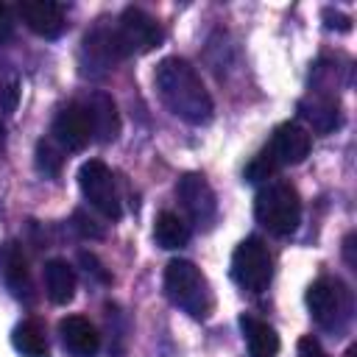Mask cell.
<instances>
[{
  "instance_id": "6da1fadb",
  "label": "cell",
  "mask_w": 357,
  "mask_h": 357,
  "mask_svg": "<svg viewBox=\"0 0 357 357\" xmlns=\"http://www.w3.org/2000/svg\"><path fill=\"white\" fill-rule=\"evenodd\" d=\"M156 92L162 103L190 126H206L215 114L209 89L204 86L198 70L178 56H167L156 64Z\"/></svg>"
},
{
  "instance_id": "7a4b0ae2",
  "label": "cell",
  "mask_w": 357,
  "mask_h": 357,
  "mask_svg": "<svg viewBox=\"0 0 357 357\" xmlns=\"http://www.w3.org/2000/svg\"><path fill=\"white\" fill-rule=\"evenodd\" d=\"M165 296L170 304H176L190 318H209L215 310V296L209 287V279L201 273V268L190 259H170L165 268Z\"/></svg>"
},
{
  "instance_id": "3957f363",
  "label": "cell",
  "mask_w": 357,
  "mask_h": 357,
  "mask_svg": "<svg viewBox=\"0 0 357 357\" xmlns=\"http://www.w3.org/2000/svg\"><path fill=\"white\" fill-rule=\"evenodd\" d=\"M257 220L276 237H290L301 223V195L290 181H268L254 198Z\"/></svg>"
},
{
  "instance_id": "277c9868",
  "label": "cell",
  "mask_w": 357,
  "mask_h": 357,
  "mask_svg": "<svg viewBox=\"0 0 357 357\" xmlns=\"http://www.w3.org/2000/svg\"><path fill=\"white\" fill-rule=\"evenodd\" d=\"M307 310L321 329L340 335L351 321V293L340 279L321 276L307 287Z\"/></svg>"
},
{
  "instance_id": "5b68a950",
  "label": "cell",
  "mask_w": 357,
  "mask_h": 357,
  "mask_svg": "<svg viewBox=\"0 0 357 357\" xmlns=\"http://www.w3.org/2000/svg\"><path fill=\"white\" fill-rule=\"evenodd\" d=\"M231 279L254 296L268 290L273 279V257L262 237H245L243 243H237L231 254Z\"/></svg>"
},
{
  "instance_id": "8992f818",
  "label": "cell",
  "mask_w": 357,
  "mask_h": 357,
  "mask_svg": "<svg viewBox=\"0 0 357 357\" xmlns=\"http://www.w3.org/2000/svg\"><path fill=\"white\" fill-rule=\"evenodd\" d=\"M78 187H81V195L86 198V204L98 215H103L106 220H120V215H123L120 192H117V184H114L112 170L100 159H89V162L81 165V170H78Z\"/></svg>"
},
{
  "instance_id": "52a82bcc",
  "label": "cell",
  "mask_w": 357,
  "mask_h": 357,
  "mask_svg": "<svg viewBox=\"0 0 357 357\" xmlns=\"http://www.w3.org/2000/svg\"><path fill=\"white\" fill-rule=\"evenodd\" d=\"M117 39L126 50V56H139V53H151L153 47L162 45L165 39V31L162 25L145 11V8H137V6H128L123 8L120 14V22H117Z\"/></svg>"
},
{
  "instance_id": "ba28073f",
  "label": "cell",
  "mask_w": 357,
  "mask_h": 357,
  "mask_svg": "<svg viewBox=\"0 0 357 357\" xmlns=\"http://www.w3.org/2000/svg\"><path fill=\"white\" fill-rule=\"evenodd\" d=\"M126 56L117 31L109 25H95L84 42H81V73L84 75H103L109 70H114V64H120Z\"/></svg>"
},
{
  "instance_id": "9c48e42d",
  "label": "cell",
  "mask_w": 357,
  "mask_h": 357,
  "mask_svg": "<svg viewBox=\"0 0 357 357\" xmlns=\"http://www.w3.org/2000/svg\"><path fill=\"white\" fill-rule=\"evenodd\" d=\"M176 195L190 218V223H195L198 229H209L218 218V198L215 190L209 187L206 176L201 173H184L176 184Z\"/></svg>"
},
{
  "instance_id": "30bf717a",
  "label": "cell",
  "mask_w": 357,
  "mask_h": 357,
  "mask_svg": "<svg viewBox=\"0 0 357 357\" xmlns=\"http://www.w3.org/2000/svg\"><path fill=\"white\" fill-rule=\"evenodd\" d=\"M50 134H53V139H56L64 151H81V148H86L89 139H95V137H92V120H89L86 106L78 103V100L61 106L59 114L53 117Z\"/></svg>"
},
{
  "instance_id": "8fae6325",
  "label": "cell",
  "mask_w": 357,
  "mask_h": 357,
  "mask_svg": "<svg viewBox=\"0 0 357 357\" xmlns=\"http://www.w3.org/2000/svg\"><path fill=\"white\" fill-rule=\"evenodd\" d=\"M310 145H312V139H310L307 128H301L298 123H282V126H276L271 142L262 151L276 167H284V165H301L310 153Z\"/></svg>"
},
{
  "instance_id": "7c38bea8",
  "label": "cell",
  "mask_w": 357,
  "mask_h": 357,
  "mask_svg": "<svg viewBox=\"0 0 357 357\" xmlns=\"http://www.w3.org/2000/svg\"><path fill=\"white\" fill-rule=\"evenodd\" d=\"M17 14L28 25V31H33L42 39H59L67 28L64 8L53 0H22L17 6Z\"/></svg>"
},
{
  "instance_id": "4fadbf2b",
  "label": "cell",
  "mask_w": 357,
  "mask_h": 357,
  "mask_svg": "<svg viewBox=\"0 0 357 357\" xmlns=\"http://www.w3.org/2000/svg\"><path fill=\"white\" fill-rule=\"evenodd\" d=\"M59 340L70 357H95L100 351V332L84 315H67L59 321Z\"/></svg>"
},
{
  "instance_id": "5bb4252c",
  "label": "cell",
  "mask_w": 357,
  "mask_h": 357,
  "mask_svg": "<svg viewBox=\"0 0 357 357\" xmlns=\"http://www.w3.org/2000/svg\"><path fill=\"white\" fill-rule=\"evenodd\" d=\"M0 265H3V279H6V287L11 290V296L31 304L36 298V293H33V279H31L28 259H25L20 243H6L3 245Z\"/></svg>"
},
{
  "instance_id": "9a60e30c",
  "label": "cell",
  "mask_w": 357,
  "mask_h": 357,
  "mask_svg": "<svg viewBox=\"0 0 357 357\" xmlns=\"http://www.w3.org/2000/svg\"><path fill=\"white\" fill-rule=\"evenodd\" d=\"M298 114H301L318 134H329V131L340 128V123H343L337 98L329 95V92H321V89H312L307 98H301Z\"/></svg>"
},
{
  "instance_id": "2e32d148",
  "label": "cell",
  "mask_w": 357,
  "mask_h": 357,
  "mask_svg": "<svg viewBox=\"0 0 357 357\" xmlns=\"http://www.w3.org/2000/svg\"><path fill=\"white\" fill-rule=\"evenodd\" d=\"M89 120H92V137L98 142H114L120 134V112L109 92H92L84 100Z\"/></svg>"
},
{
  "instance_id": "e0dca14e",
  "label": "cell",
  "mask_w": 357,
  "mask_h": 357,
  "mask_svg": "<svg viewBox=\"0 0 357 357\" xmlns=\"http://www.w3.org/2000/svg\"><path fill=\"white\" fill-rule=\"evenodd\" d=\"M240 329H243V337H245L251 357H276L279 354L282 340L268 321L245 312V315H240Z\"/></svg>"
},
{
  "instance_id": "ac0fdd59",
  "label": "cell",
  "mask_w": 357,
  "mask_h": 357,
  "mask_svg": "<svg viewBox=\"0 0 357 357\" xmlns=\"http://www.w3.org/2000/svg\"><path fill=\"white\" fill-rule=\"evenodd\" d=\"M75 287H78V279L67 259L53 257L45 262V293L53 304H70L75 298Z\"/></svg>"
},
{
  "instance_id": "d6986e66",
  "label": "cell",
  "mask_w": 357,
  "mask_h": 357,
  "mask_svg": "<svg viewBox=\"0 0 357 357\" xmlns=\"http://www.w3.org/2000/svg\"><path fill=\"white\" fill-rule=\"evenodd\" d=\"M11 343L22 357H50V346H47V335L45 326L36 318H25L14 326L11 332Z\"/></svg>"
},
{
  "instance_id": "ffe728a7",
  "label": "cell",
  "mask_w": 357,
  "mask_h": 357,
  "mask_svg": "<svg viewBox=\"0 0 357 357\" xmlns=\"http://www.w3.org/2000/svg\"><path fill=\"white\" fill-rule=\"evenodd\" d=\"M153 240L159 248L165 251H176V248H184L187 240H190V226L170 209L159 212L156 220H153Z\"/></svg>"
},
{
  "instance_id": "44dd1931",
  "label": "cell",
  "mask_w": 357,
  "mask_h": 357,
  "mask_svg": "<svg viewBox=\"0 0 357 357\" xmlns=\"http://www.w3.org/2000/svg\"><path fill=\"white\" fill-rule=\"evenodd\" d=\"M20 103V78L11 70H0V109L11 114Z\"/></svg>"
},
{
  "instance_id": "7402d4cb",
  "label": "cell",
  "mask_w": 357,
  "mask_h": 357,
  "mask_svg": "<svg viewBox=\"0 0 357 357\" xmlns=\"http://www.w3.org/2000/svg\"><path fill=\"white\" fill-rule=\"evenodd\" d=\"M36 170L45 173V176H59L61 173V153L47 139H42L36 145Z\"/></svg>"
},
{
  "instance_id": "603a6c76",
  "label": "cell",
  "mask_w": 357,
  "mask_h": 357,
  "mask_svg": "<svg viewBox=\"0 0 357 357\" xmlns=\"http://www.w3.org/2000/svg\"><path fill=\"white\" fill-rule=\"evenodd\" d=\"M276 170H279V167H276V165H273V162L265 156V151H259V153H257V156H254V159L245 165V173H243V176H245V181L257 184V181H268V178H271Z\"/></svg>"
},
{
  "instance_id": "cb8c5ba5",
  "label": "cell",
  "mask_w": 357,
  "mask_h": 357,
  "mask_svg": "<svg viewBox=\"0 0 357 357\" xmlns=\"http://www.w3.org/2000/svg\"><path fill=\"white\" fill-rule=\"evenodd\" d=\"M73 229L81 234V237H92V240H100L106 231H103V226L95 220V218H89L84 209H75V215H73Z\"/></svg>"
},
{
  "instance_id": "d4e9b609",
  "label": "cell",
  "mask_w": 357,
  "mask_h": 357,
  "mask_svg": "<svg viewBox=\"0 0 357 357\" xmlns=\"http://www.w3.org/2000/svg\"><path fill=\"white\" fill-rule=\"evenodd\" d=\"M78 259H81L84 273H86L89 279H95V282H100V284H109V282H112V273L103 268V262H100L92 251H81V254H78Z\"/></svg>"
},
{
  "instance_id": "484cf974",
  "label": "cell",
  "mask_w": 357,
  "mask_h": 357,
  "mask_svg": "<svg viewBox=\"0 0 357 357\" xmlns=\"http://www.w3.org/2000/svg\"><path fill=\"white\" fill-rule=\"evenodd\" d=\"M298 357H329V354L321 349V343L312 335H304L298 340Z\"/></svg>"
},
{
  "instance_id": "4316f807",
  "label": "cell",
  "mask_w": 357,
  "mask_h": 357,
  "mask_svg": "<svg viewBox=\"0 0 357 357\" xmlns=\"http://www.w3.org/2000/svg\"><path fill=\"white\" fill-rule=\"evenodd\" d=\"M14 36V14L6 3H0V42H8Z\"/></svg>"
},
{
  "instance_id": "83f0119b",
  "label": "cell",
  "mask_w": 357,
  "mask_h": 357,
  "mask_svg": "<svg viewBox=\"0 0 357 357\" xmlns=\"http://www.w3.org/2000/svg\"><path fill=\"white\" fill-rule=\"evenodd\" d=\"M324 20H326V28H337V31H349L351 28V20L346 14H340V11H332V8L324 11Z\"/></svg>"
},
{
  "instance_id": "f1b7e54d",
  "label": "cell",
  "mask_w": 357,
  "mask_h": 357,
  "mask_svg": "<svg viewBox=\"0 0 357 357\" xmlns=\"http://www.w3.org/2000/svg\"><path fill=\"white\" fill-rule=\"evenodd\" d=\"M343 251H346V262L354 268L357 262H354V234H349L346 240H343Z\"/></svg>"
},
{
  "instance_id": "f546056e",
  "label": "cell",
  "mask_w": 357,
  "mask_h": 357,
  "mask_svg": "<svg viewBox=\"0 0 357 357\" xmlns=\"http://www.w3.org/2000/svg\"><path fill=\"white\" fill-rule=\"evenodd\" d=\"M3 142H6V123L0 120V145H3Z\"/></svg>"
},
{
  "instance_id": "4dcf8cb0",
  "label": "cell",
  "mask_w": 357,
  "mask_h": 357,
  "mask_svg": "<svg viewBox=\"0 0 357 357\" xmlns=\"http://www.w3.org/2000/svg\"><path fill=\"white\" fill-rule=\"evenodd\" d=\"M346 357H357V349H354V346H351V349H349V351H346Z\"/></svg>"
}]
</instances>
